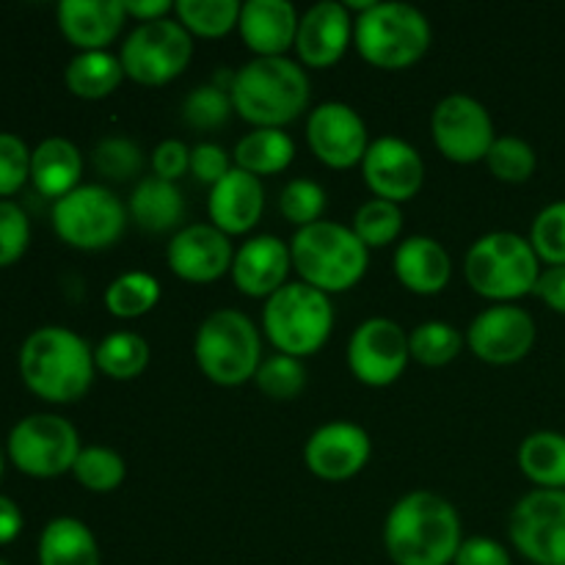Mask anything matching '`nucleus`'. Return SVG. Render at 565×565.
Returning a JSON list of instances; mask_svg holds the SVG:
<instances>
[{"mask_svg":"<svg viewBox=\"0 0 565 565\" xmlns=\"http://www.w3.org/2000/svg\"><path fill=\"white\" fill-rule=\"evenodd\" d=\"M461 544L456 505L434 491H412L386 513L384 550L395 565H452Z\"/></svg>","mask_w":565,"mask_h":565,"instance_id":"obj_1","label":"nucleus"},{"mask_svg":"<svg viewBox=\"0 0 565 565\" xmlns=\"http://www.w3.org/2000/svg\"><path fill=\"white\" fill-rule=\"evenodd\" d=\"M94 351L66 326H42L20 348V375L47 403H75L94 384Z\"/></svg>","mask_w":565,"mask_h":565,"instance_id":"obj_2","label":"nucleus"},{"mask_svg":"<svg viewBox=\"0 0 565 565\" xmlns=\"http://www.w3.org/2000/svg\"><path fill=\"white\" fill-rule=\"evenodd\" d=\"M235 114L257 130H285V125L301 119L307 110L312 86L298 61L287 58H252L235 70L230 86Z\"/></svg>","mask_w":565,"mask_h":565,"instance_id":"obj_3","label":"nucleus"},{"mask_svg":"<svg viewBox=\"0 0 565 565\" xmlns=\"http://www.w3.org/2000/svg\"><path fill=\"white\" fill-rule=\"evenodd\" d=\"M292 268L303 285L337 296L348 292L364 279L370 265V248L356 237V232L337 221H318L296 230L290 241Z\"/></svg>","mask_w":565,"mask_h":565,"instance_id":"obj_4","label":"nucleus"},{"mask_svg":"<svg viewBox=\"0 0 565 565\" xmlns=\"http://www.w3.org/2000/svg\"><path fill=\"white\" fill-rule=\"evenodd\" d=\"M541 270L533 243L519 232H489L469 246L463 259L469 287L491 303H516L530 296Z\"/></svg>","mask_w":565,"mask_h":565,"instance_id":"obj_5","label":"nucleus"},{"mask_svg":"<svg viewBox=\"0 0 565 565\" xmlns=\"http://www.w3.org/2000/svg\"><path fill=\"white\" fill-rule=\"evenodd\" d=\"M430 22L417 6L375 0L364 14L353 17V44L370 66L401 72L417 64L430 47Z\"/></svg>","mask_w":565,"mask_h":565,"instance_id":"obj_6","label":"nucleus"},{"mask_svg":"<svg viewBox=\"0 0 565 565\" xmlns=\"http://www.w3.org/2000/svg\"><path fill=\"white\" fill-rule=\"evenodd\" d=\"M193 356L207 381L241 386L254 381L263 364V340L254 320L241 309H215L202 320L193 340Z\"/></svg>","mask_w":565,"mask_h":565,"instance_id":"obj_7","label":"nucleus"},{"mask_svg":"<svg viewBox=\"0 0 565 565\" xmlns=\"http://www.w3.org/2000/svg\"><path fill=\"white\" fill-rule=\"evenodd\" d=\"M263 329L276 353L296 359L315 356L334 331V303L331 296L303 281H287L265 301Z\"/></svg>","mask_w":565,"mask_h":565,"instance_id":"obj_8","label":"nucleus"},{"mask_svg":"<svg viewBox=\"0 0 565 565\" xmlns=\"http://www.w3.org/2000/svg\"><path fill=\"white\" fill-rule=\"evenodd\" d=\"M130 210L110 188L81 185L53 204V230L66 246L103 252L116 246L127 230Z\"/></svg>","mask_w":565,"mask_h":565,"instance_id":"obj_9","label":"nucleus"},{"mask_svg":"<svg viewBox=\"0 0 565 565\" xmlns=\"http://www.w3.org/2000/svg\"><path fill=\"white\" fill-rule=\"evenodd\" d=\"M193 58V36L180 20L141 22L119 50L121 70L138 86L158 88L180 77Z\"/></svg>","mask_w":565,"mask_h":565,"instance_id":"obj_10","label":"nucleus"},{"mask_svg":"<svg viewBox=\"0 0 565 565\" xmlns=\"http://www.w3.org/2000/svg\"><path fill=\"white\" fill-rule=\"evenodd\" d=\"M81 450L75 425L58 414H31L9 434L11 463L31 478H58L72 472Z\"/></svg>","mask_w":565,"mask_h":565,"instance_id":"obj_11","label":"nucleus"},{"mask_svg":"<svg viewBox=\"0 0 565 565\" xmlns=\"http://www.w3.org/2000/svg\"><path fill=\"white\" fill-rule=\"evenodd\" d=\"M508 539L533 565H565V491L524 494L508 519Z\"/></svg>","mask_w":565,"mask_h":565,"instance_id":"obj_12","label":"nucleus"},{"mask_svg":"<svg viewBox=\"0 0 565 565\" xmlns=\"http://www.w3.org/2000/svg\"><path fill=\"white\" fill-rule=\"evenodd\" d=\"M430 136H434L439 154L458 166L486 160L491 143L497 141L489 108L469 94H450V97L439 99L430 114Z\"/></svg>","mask_w":565,"mask_h":565,"instance_id":"obj_13","label":"nucleus"},{"mask_svg":"<svg viewBox=\"0 0 565 565\" xmlns=\"http://www.w3.org/2000/svg\"><path fill=\"white\" fill-rule=\"evenodd\" d=\"M412 362L408 331L390 318H367L348 340V367L359 384L384 390L392 386Z\"/></svg>","mask_w":565,"mask_h":565,"instance_id":"obj_14","label":"nucleus"},{"mask_svg":"<svg viewBox=\"0 0 565 565\" xmlns=\"http://www.w3.org/2000/svg\"><path fill=\"white\" fill-rule=\"evenodd\" d=\"M535 337H539V329L527 309L519 303H491L469 323L467 345L480 362L508 367L527 359Z\"/></svg>","mask_w":565,"mask_h":565,"instance_id":"obj_15","label":"nucleus"},{"mask_svg":"<svg viewBox=\"0 0 565 565\" xmlns=\"http://www.w3.org/2000/svg\"><path fill=\"white\" fill-rule=\"evenodd\" d=\"M307 141L315 158L337 171L362 166L370 149V132L356 108L331 99L320 103L307 119Z\"/></svg>","mask_w":565,"mask_h":565,"instance_id":"obj_16","label":"nucleus"},{"mask_svg":"<svg viewBox=\"0 0 565 565\" xmlns=\"http://www.w3.org/2000/svg\"><path fill=\"white\" fill-rule=\"evenodd\" d=\"M373 458V439L367 430L348 419H334L315 430L303 445V463L326 483H345L356 478Z\"/></svg>","mask_w":565,"mask_h":565,"instance_id":"obj_17","label":"nucleus"},{"mask_svg":"<svg viewBox=\"0 0 565 565\" xmlns=\"http://www.w3.org/2000/svg\"><path fill=\"white\" fill-rule=\"evenodd\" d=\"M362 177L375 199L395 204L412 202L425 182L423 154L403 138L381 136L364 154Z\"/></svg>","mask_w":565,"mask_h":565,"instance_id":"obj_18","label":"nucleus"},{"mask_svg":"<svg viewBox=\"0 0 565 565\" xmlns=\"http://www.w3.org/2000/svg\"><path fill=\"white\" fill-rule=\"evenodd\" d=\"M235 248L213 224H188L174 232L166 246V263L171 274L191 285H210L232 270Z\"/></svg>","mask_w":565,"mask_h":565,"instance_id":"obj_19","label":"nucleus"},{"mask_svg":"<svg viewBox=\"0 0 565 565\" xmlns=\"http://www.w3.org/2000/svg\"><path fill=\"white\" fill-rule=\"evenodd\" d=\"M353 42V14L340 0H323L298 20L296 53L307 70H331L345 58Z\"/></svg>","mask_w":565,"mask_h":565,"instance_id":"obj_20","label":"nucleus"},{"mask_svg":"<svg viewBox=\"0 0 565 565\" xmlns=\"http://www.w3.org/2000/svg\"><path fill=\"white\" fill-rule=\"evenodd\" d=\"M292 268L290 243L276 235H257L243 243L232 259V281L248 298H265L287 285Z\"/></svg>","mask_w":565,"mask_h":565,"instance_id":"obj_21","label":"nucleus"},{"mask_svg":"<svg viewBox=\"0 0 565 565\" xmlns=\"http://www.w3.org/2000/svg\"><path fill=\"white\" fill-rule=\"evenodd\" d=\"M265 210L263 180L243 169H232L218 185L210 188L207 215L215 230L226 237L246 235L259 224Z\"/></svg>","mask_w":565,"mask_h":565,"instance_id":"obj_22","label":"nucleus"},{"mask_svg":"<svg viewBox=\"0 0 565 565\" xmlns=\"http://www.w3.org/2000/svg\"><path fill=\"white\" fill-rule=\"evenodd\" d=\"M298 20L301 14L287 0H248L241 9L237 31L254 58H281L296 47Z\"/></svg>","mask_w":565,"mask_h":565,"instance_id":"obj_23","label":"nucleus"},{"mask_svg":"<svg viewBox=\"0 0 565 565\" xmlns=\"http://www.w3.org/2000/svg\"><path fill=\"white\" fill-rule=\"evenodd\" d=\"M58 28L81 53L108 50L127 20L125 0H61Z\"/></svg>","mask_w":565,"mask_h":565,"instance_id":"obj_24","label":"nucleus"},{"mask_svg":"<svg viewBox=\"0 0 565 565\" xmlns=\"http://www.w3.org/2000/svg\"><path fill=\"white\" fill-rule=\"evenodd\" d=\"M397 281L417 296H439L452 279V259L436 237L414 235L395 248Z\"/></svg>","mask_w":565,"mask_h":565,"instance_id":"obj_25","label":"nucleus"},{"mask_svg":"<svg viewBox=\"0 0 565 565\" xmlns=\"http://www.w3.org/2000/svg\"><path fill=\"white\" fill-rule=\"evenodd\" d=\"M83 154L70 138H44L31 154V182L47 199H64L81 188Z\"/></svg>","mask_w":565,"mask_h":565,"instance_id":"obj_26","label":"nucleus"},{"mask_svg":"<svg viewBox=\"0 0 565 565\" xmlns=\"http://www.w3.org/2000/svg\"><path fill=\"white\" fill-rule=\"evenodd\" d=\"M130 218L138 230L149 235H166L185 221V196L177 182H166L160 177H143L132 188Z\"/></svg>","mask_w":565,"mask_h":565,"instance_id":"obj_27","label":"nucleus"},{"mask_svg":"<svg viewBox=\"0 0 565 565\" xmlns=\"http://www.w3.org/2000/svg\"><path fill=\"white\" fill-rule=\"evenodd\" d=\"M39 565H99V546L86 522L58 516L39 535Z\"/></svg>","mask_w":565,"mask_h":565,"instance_id":"obj_28","label":"nucleus"},{"mask_svg":"<svg viewBox=\"0 0 565 565\" xmlns=\"http://www.w3.org/2000/svg\"><path fill=\"white\" fill-rule=\"evenodd\" d=\"M516 463L535 489L565 491V434L535 430L519 445Z\"/></svg>","mask_w":565,"mask_h":565,"instance_id":"obj_29","label":"nucleus"},{"mask_svg":"<svg viewBox=\"0 0 565 565\" xmlns=\"http://www.w3.org/2000/svg\"><path fill=\"white\" fill-rule=\"evenodd\" d=\"M292 160H296V141L285 130L257 127L235 143V166L259 180L281 174L285 169H290Z\"/></svg>","mask_w":565,"mask_h":565,"instance_id":"obj_30","label":"nucleus"},{"mask_svg":"<svg viewBox=\"0 0 565 565\" xmlns=\"http://www.w3.org/2000/svg\"><path fill=\"white\" fill-rule=\"evenodd\" d=\"M64 81L75 97L103 99L119 88V83L125 81V70H121L119 55L110 50H88V53H77L66 64Z\"/></svg>","mask_w":565,"mask_h":565,"instance_id":"obj_31","label":"nucleus"},{"mask_svg":"<svg viewBox=\"0 0 565 565\" xmlns=\"http://www.w3.org/2000/svg\"><path fill=\"white\" fill-rule=\"evenodd\" d=\"M149 342L136 331H114L94 351V364L99 373L114 381H132L149 367Z\"/></svg>","mask_w":565,"mask_h":565,"instance_id":"obj_32","label":"nucleus"},{"mask_svg":"<svg viewBox=\"0 0 565 565\" xmlns=\"http://www.w3.org/2000/svg\"><path fill=\"white\" fill-rule=\"evenodd\" d=\"M160 303V281L147 270H127L105 290V307L114 318L136 320Z\"/></svg>","mask_w":565,"mask_h":565,"instance_id":"obj_33","label":"nucleus"},{"mask_svg":"<svg viewBox=\"0 0 565 565\" xmlns=\"http://www.w3.org/2000/svg\"><path fill=\"white\" fill-rule=\"evenodd\" d=\"M243 6L237 0H177L174 14L191 36L221 39L235 31Z\"/></svg>","mask_w":565,"mask_h":565,"instance_id":"obj_34","label":"nucleus"},{"mask_svg":"<svg viewBox=\"0 0 565 565\" xmlns=\"http://www.w3.org/2000/svg\"><path fill=\"white\" fill-rule=\"evenodd\" d=\"M463 345H467V337L445 320H428V323H419L417 329L408 331L412 359L425 367H445V364L456 362Z\"/></svg>","mask_w":565,"mask_h":565,"instance_id":"obj_35","label":"nucleus"},{"mask_svg":"<svg viewBox=\"0 0 565 565\" xmlns=\"http://www.w3.org/2000/svg\"><path fill=\"white\" fill-rule=\"evenodd\" d=\"M77 483L83 489L94 491V494H110V491L119 489L127 478V463L110 447H83L81 456H77L75 467H72Z\"/></svg>","mask_w":565,"mask_h":565,"instance_id":"obj_36","label":"nucleus"},{"mask_svg":"<svg viewBox=\"0 0 565 565\" xmlns=\"http://www.w3.org/2000/svg\"><path fill=\"white\" fill-rule=\"evenodd\" d=\"M351 230L367 248H386L403 232L401 204L386 202V199H370L356 210Z\"/></svg>","mask_w":565,"mask_h":565,"instance_id":"obj_37","label":"nucleus"},{"mask_svg":"<svg viewBox=\"0 0 565 565\" xmlns=\"http://www.w3.org/2000/svg\"><path fill=\"white\" fill-rule=\"evenodd\" d=\"M486 166L500 182L522 185L539 169V154L524 138L497 136V141L489 149V158H486Z\"/></svg>","mask_w":565,"mask_h":565,"instance_id":"obj_38","label":"nucleus"},{"mask_svg":"<svg viewBox=\"0 0 565 565\" xmlns=\"http://www.w3.org/2000/svg\"><path fill=\"white\" fill-rule=\"evenodd\" d=\"M235 114L230 92L218 83H202L182 103V121L191 130H218Z\"/></svg>","mask_w":565,"mask_h":565,"instance_id":"obj_39","label":"nucleus"},{"mask_svg":"<svg viewBox=\"0 0 565 565\" xmlns=\"http://www.w3.org/2000/svg\"><path fill=\"white\" fill-rule=\"evenodd\" d=\"M254 381L270 401H296L307 390V367H303V359L274 353L263 359Z\"/></svg>","mask_w":565,"mask_h":565,"instance_id":"obj_40","label":"nucleus"},{"mask_svg":"<svg viewBox=\"0 0 565 565\" xmlns=\"http://www.w3.org/2000/svg\"><path fill=\"white\" fill-rule=\"evenodd\" d=\"M92 163L99 177L110 182H130L143 171V152L136 141L121 136H108L94 147Z\"/></svg>","mask_w":565,"mask_h":565,"instance_id":"obj_41","label":"nucleus"},{"mask_svg":"<svg viewBox=\"0 0 565 565\" xmlns=\"http://www.w3.org/2000/svg\"><path fill=\"white\" fill-rule=\"evenodd\" d=\"M326 204H329L326 188L320 185V182L307 180V177L290 180L285 185V191L279 193L281 215H285L292 226H298V230L323 221Z\"/></svg>","mask_w":565,"mask_h":565,"instance_id":"obj_42","label":"nucleus"},{"mask_svg":"<svg viewBox=\"0 0 565 565\" xmlns=\"http://www.w3.org/2000/svg\"><path fill=\"white\" fill-rule=\"evenodd\" d=\"M530 243L541 263L565 265V199L550 202L530 226Z\"/></svg>","mask_w":565,"mask_h":565,"instance_id":"obj_43","label":"nucleus"},{"mask_svg":"<svg viewBox=\"0 0 565 565\" xmlns=\"http://www.w3.org/2000/svg\"><path fill=\"white\" fill-rule=\"evenodd\" d=\"M31 243V221L11 199H0V268H9Z\"/></svg>","mask_w":565,"mask_h":565,"instance_id":"obj_44","label":"nucleus"},{"mask_svg":"<svg viewBox=\"0 0 565 565\" xmlns=\"http://www.w3.org/2000/svg\"><path fill=\"white\" fill-rule=\"evenodd\" d=\"M31 149L14 132H0V196L20 191L31 177Z\"/></svg>","mask_w":565,"mask_h":565,"instance_id":"obj_45","label":"nucleus"},{"mask_svg":"<svg viewBox=\"0 0 565 565\" xmlns=\"http://www.w3.org/2000/svg\"><path fill=\"white\" fill-rule=\"evenodd\" d=\"M235 166L230 163V154L221 143L202 141L191 149V174L196 177L202 185H218Z\"/></svg>","mask_w":565,"mask_h":565,"instance_id":"obj_46","label":"nucleus"},{"mask_svg":"<svg viewBox=\"0 0 565 565\" xmlns=\"http://www.w3.org/2000/svg\"><path fill=\"white\" fill-rule=\"evenodd\" d=\"M152 171L154 177L166 182H177L191 171V147H185L177 138H166L152 152Z\"/></svg>","mask_w":565,"mask_h":565,"instance_id":"obj_47","label":"nucleus"},{"mask_svg":"<svg viewBox=\"0 0 565 565\" xmlns=\"http://www.w3.org/2000/svg\"><path fill=\"white\" fill-rule=\"evenodd\" d=\"M452 565H513L511 552L489 535H472L463 539L461 550H458Z\"/></svg>","mask_w":565,"mask_h":565,"instance_id":"obj_48","label":"nucleus"},{"mask_svg":"<svg viewBox=\"0 0 565 565\" xmlns=\"http://www.w3.org/2000/svg\"><path fill=\"white\" fill-rule=\"evenodd\" d=\"M533 296H539L552 312L565 315V265H546L535 281Z\"/></svg>","mask_w":565,"mask_h":565,"instance_id":"obj_49","label":"nucleus"},{"mask_svg":"<svg viewBox=\"0 0 565 565\" xmlns=\"http://www.w3.org/2000/svg\"><path fill=\"white\" fill-rule=\"evenodd\" d=\"M125 9L127 17L138 20V25H141V22L166 20L174 11V0H127Z\"/></svg>","mask_w":565,"mask_h":565,"instance_id":"obj_50","label":"nucleus"},{"mask_svg":"<svg viewBox=\"0 0 565 565\" xmlns=\"http://www.w3.org/2000/svg\"><path fill=\"white\" fill-rule=\"evenodd\" d=\"M22 530V511L14 500L0 494V546L11 544Z\"/></svg>","mask_w":565,"mask_h":565,"instance_id":"obj_51","label":"nucleus"},{"mask_svg":"<svg viewBox=\"0 0 565 565\" xmlns=\"http://www.w3.org/2000/svg\"><path fill=\"white\" fill-rule=\"evenodd\" d=\"M0 475H3V450H0Z\"/></svg>","mask_w":565,"mask_h":565,"instance_id":"obj_52","label":"nucleus"},{"mask_svg":"<svg viewBox=\"0 0 565 565\" xmlns=\"http://www.w3.org/2000/svg\"><path fill=\"white\" fill-rule=\"evenodd\" d=\"M0 565H9V563H6V561H0Z\"/></svg>","mask_w":565,"mask_h":565,"instance_id":"obj_53","label":"nucleus"}]
</instances>
